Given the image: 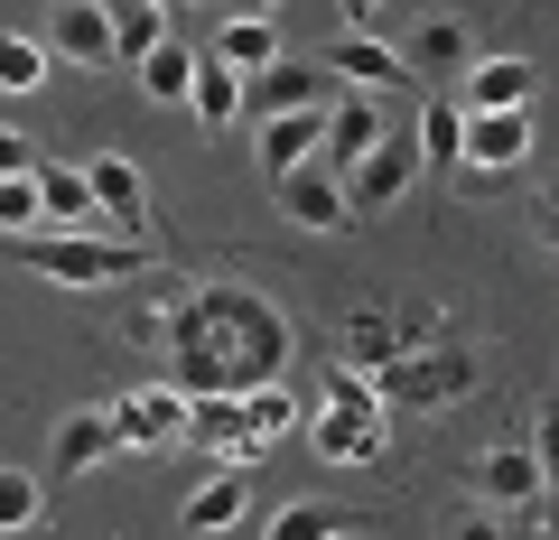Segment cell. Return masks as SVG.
<instances>
[{"instance_id":"cell-1","label":"cell","mask_w":559,"mask_h":540,"mask_svg":"<svg viewBox=\"0 0 559 540\" xmlns=\"http://www.w3.org/2000/svg\"><path fill=\"white\" fill-rule=\"evenodd\" d=\"M168 363H178V392L205 400V392H261V382H280V363H289V317H280L261 289L242 280H205L187 289L178 308H168Z\"/></svg>"},{"instance_id":"cell-2","label":"cell","mask_w":559,"mask_h":540,"mask_svg":"<svg viewBox=\"0 0 559 540\" xmlns=\"http://www.w3.org/2000/svg\"><path fill=\"white\" fill-rule=\"evenodd\" d=\"M10 261L38 271V280H57V289H121V280L150 271V242H112V233H20V242H10Z\"/></svg>"},{"instance_id":"cell-3","label":"cell","mask_w":559,"mask_h":540,"mask_svg":"<svg viewBox=\"0 0 559 540\" xmlns=\"http://www.w3.org/2000/svg\"><path fill=\"white\" fill-rule=\"evenodd\" d=\"M308 439H318V457H326V466H373V457H382V400H373V382L345 373V363H326Z\"/></svg>"},{"instance_id":"cell-4","label":"cell","mask_w":559,"mask_h":540,"mask_svg":"<svg viewBox=\"0 0 559 540\" xmlns=\"http://www.w3.org/2000/svg\"><path fill=\"white\" fill-rule=\"evenodd\" d=\"M476 392V355L466 345H429V355H392L373 373V400L382 410H457Z\"/></svg>"},{"instance_id":"cell-5","label":"cell","mask_w":559,"mask_h":540,"mask_svg":"<svg viewBox=\"0 0 559 540\" xmlns=\"http://www.w3.org/2000/svg\"><path fill=\"white\" fill-rule=\"evenodd\" d=\"M336 94H345V84L326 75L318 57H271L261 75H242V112H261V121H271V112H326Z\"/></svg>"},{"instance_id":"cell-6","label":"cell","mask_w":559,"mask_h":540,"mask_svg":"<svg viewBox=\"0 0 559 540\" xmlns=\"http://www.w3.org/2000/svg\"><path fill=\"white\" fill-rule=\"evenodd\" d=\"M84 196H94V215H103L112 242H150V187H140V168L121 159V149L84 159Z\"/></svg>"},{"instance_id":"cell-7","label":"cell","mask_w":559,"mask_h":540,"mask_svg":"<svg viewBox=\"0 0 559 540\" xmlns=\"http://www.w3.org/2000/svg\"><path fill=\"white\" fill-rule=\"evenodd\" d=\"M411 187H419V149L401 141V131H382V141L345 168V215H382V205H401Z\"/></svg>"},{"instance_id":"cell-8","label":"cell","mask_w":559,"mask_h":540,"mask_svg":"<svg viewBox=\"0 0 559 540\" xmlns=\"http://www.w3.org/2000/svg\"><path fill=\"white\" fill-rule=\"evenodd\" d=\"M532 94H540V65L532 57H476L457 84H448L457 112H532Z\"/></svg>"},{"instance_id":"cell-9","label":"cell","mask_w":559,"mask_h":540,"mask_svg":"<svg viewBox=\"0 0 559 540\" xmlns=\"http://www.w3.org/2000/svg\"><path fill=\"white\" fill-rule=\"evenodd\" d=\"M103 420H112V447H178L187 392H178V382H140V392H121Z\"/></svg>"},{"instance_id":"cell-10","label":"cell","mask_w":559,"mask_h":540,"mask_svg":"<svg viewBox=\"0 0 559 540\" xmlns=\"http://www.w3.org/2000/svg\"><path fill=\"white\" fill-rule=\"evenodd\" d=\"M326 75L345 84V94H401V84H411V65H401V47L392 38H373V28H345L336 47H326Z\"/></svg>"},{"instance_id":"cell-11","label":"cell","mask_w":559,"mask_h":540,"mask_svg":"<svg viewBox=\"0 0 559 540\" xmlns=\"http://www.w3.org/2000/svg\"><path fill=\"white\" fill-rule=\"evenodd\" d=\"M382 131H392V121H382L373 94H336V103H326V131H318V159H308V168H326V178L345 187V168H355Z\"/></svg>"},{"instance_id":"cell-12","label":"cell","mask_w":559,"mask_h":540,"mask_svg":"<svg viewBox=\"0 0 559 540\" xmlns=\"http://www.w3.org/2000/svg\"><path fill=\"white\" fill-rule=\"evenodd\" d=\"M540 447H485L476 457V513H532L540 503Z\"/></svg>"},{"instance_id":"cell-13","label":"cell","mask_w":559,"mask_h":540,"mask_svg":"<svg viewBox=\"0 0 559 540\" xmlns=\"http://www.w3.org/2000/svg\"><path fill=\"white\" fill-rule=\"evenodd\" d=\"M38 47H47V65H112V20H103V0H57Z\"/></svg>"},{"instance_id":"cell-14","label":"cell","mask_w":559,"mask_h":540,"mask_svg":"<svg viewBox=\"0 0 559 540\" xmlns=\"http://www.w3.org/2000/svg\"><path fill=\"white\" fill-rule=\"evenodd\" d=\"M401 65H411V84L448 94V84H457L466 65H476V47H466V20H439V10H429V20H419V38L401 47Z\"/></svg>"},{"instance_id":"cell-15","label":"cell","mask_w":559,"mask_h":540,"mask_svg":"<svg viewBox=\"0 0 559 540\" xmlns=\"http://www.w3.org/2000/svg\"><path fill=\"white\" fill-rule=\"evenodd\" d=\"M178 447H205L215 466H242V392H205V400H187Z\"/></svg>"},{"instance_id":"cell-16","label":"cell","mask_w":559,"mask_h":540,"mask_svg":"<svg viewBox=\"0 0 559 540\" xmlns=\"http://www.w3.org/2000/svg\"><path fill=\"white\" fill-rule=\"evenodd\" d=\"M271 187H280V215L308 224V233H345V224H355L345 215V187L326 178V168H289V178H271Z\"/></svg>"},{"instance_id":"cell-17","label":"cell","mask_w":559,"mask_h":540,"mask_svg":"<svg viewBox=\"0 0 559 540\" xmlns=\"http://www.w3.org/2000/svg\"><path fill=\"white\" fill-rule=\"evenodd\" d=\"M532 159V112H466V168H522Z\"/></svg>"},{"instance_id":"cell-18","label":"cell","mask_w":559,"mask_h":540,"mask_svg":"<svg viewBox=\"0 0 559 540\" xmlns=\"http://www.w3.org/2000/svg\"><path fill=\"white\" fill-rule=\"evenodd\" d=\"M242 503H252V466H215V476H205L197 494H187V513H178V521L205 540V531H234V521H242Z\"/></svg>"},{"instance_id":"cell-19","label":"cell","mask_w":559,"mask_h":540,"mask_svg":"<svg viewBox=\"0 0 559 540\" xmlns=\"http://www.w3.org/2000/svg\"><path fill=\"white\" fill-rule=\"evenodd\" d=\"M299 429V392H280V382H261V392H242V466L271 457L280 439Z\"/></svg>"},{"instance_id":"cell-20","label":"cell","mask_w":559,"mask_h":540,"mask_svg":"<svg viewBox=\"0 0 559 540\" xmlns=\"http://www.w3.org/2000/svg\"><path fill=\"white\" fill-rule=\"evenodd\" d=\"M205 57H215L224 75H261V65L289 57V47H280V28H271V20H224L215 38H205Z\"/></svg>"},{"instance_id":"cell-21","label":"cell","mask_w":559,"mask_h":540,"mask_svg":"<svg viewBox=\"0 0 559 540\" xmlns=\"http://www.w3.org/2000/svg\"><path fill=\"white\" fill-rule=\"evenodd\" d=\"M318 131H326V112H271V121H261V168H271V178L308 168V159H318Z\"/></svg>"},{"instance_id":"cell-22","label":"cell","mask_w":559,"mask_h":540,"mask_svg":"<svg viewBox=\"0 0 559 540\" xmlns=\"http://www.w3.org/2000/svg\"><path fill=\"white\" fill-rule=\"evenodd\" d=\"M419 168H466V112L448 94H419Z\"/></svg>"},{"instance_id":"cell-23","label":"cell","mask_w":559,"mask_h":540,"mask_svg":"<svg viewBox=\"0 0 559 540\" xmlns=\"http://www.w3.org/2000/svg\"><path fill=\"white\" fill-rule=\"evenodd\" d=\"M103 20H112V65H140L150 47L168 38V20L150 10V0H103Z\"/></svg>"},{"instance_id":"cell-24","label":"cell","mask_w":559,"mask_h":540,"mask_svg":"<svg viewBox=\"0 0 559 540\" xmlns=\"http://www.w3.org/2000/svg\"><path fill=\"white\" fill-rule=\"evenodd\" d=\"M112 457V420L103 410H75V420H57V476H84V466Z\"/></svg>"},{"instance_id":"cell-25","label":"cell","mask_w":559,"mask_h":540,"mask_svg":"<svg viewBox=\"0 0 559 540\" xmlns=\"http://www.w3.org/2000/svg\"><path fill=\"white\" fill-rule=\"evenodd\" d=\"M187 103L205 112V131H224V121H242V75H224L215 57H197V75H187Z\"/></svg>"},{"instance_id":"cell-26","label":"cell","mask_w":559,"mask_h":540,"mask_svg":"<svg viewBox=\"0 0 559 540\" xmlns=\"http://www.w3.org/2000/svg\"><path fill=\"white\" fill-rule=\"evenodd\" d=\"M187 75H197V47H187L178 28H168V38L150 47V57H140V84H150L159 103H187Z\"/></svg>"},{"instance_id":"cell-27","label":"cell","mask_w":559,"mask_h":540,"mask_svg":"<svg viewBox=\"0 0 559 540\" xmlns=\"http://www.w3.org/2000/svg\"><path fill=\"white\" fill-rule=\"evenodd\" d=\"M47 84V47L28 28H0V94H38Z\"/></svg>"},{"instance_id":"cell-28","label":"cell","mask_w":559,"mask_h":540,"mask_svg":"<svg viewBox=\"0 0 559 540\" xmlns=\"http://www.w3.org/2000/svg\"><path fill=\"white\" fill-rule=\"evenodd\" d=\"M392 355H401V345H392V317H355V326H345V355H336V363H345V373H364V382H373V373H382Z\"/></svg>"},{"instance_id":"cell-29","label":"cell","mask_w":559,"mask_h":540,"mask_svg":"<svg viewBox=\"0 0 559 540\" xmlns=\"http://www.w3.org/2000/svg\"><path fill=\"white\" fill-rule=\"evenodd\" d=\"M355 521L336 513V503H280V521H271V540H345Z\"/></svg>"},{"instance_id":"cell-30","label":"cell","mask_w":559,"mask_h":540,"mask_svg":"<svg viewBox=\"0 0 559 540\" xmlns=\"http://www.w3.org/2000/svg\"><path fill=\"white\" fill-rule=\"evenodd\" d=\"M38 513H47V484L28 466H0V531H28Z\"/></svg>"},{"instance_id":"cell-31","label":"cell","mask_w":559,"mask_h":540,"mask_svg":"<svg viewBox=\"0 0 559 540\" xmlns=\"http://www.w3.org/2000/svg\"><path fill=\"white\" fill-rule=\"evenodd\" d=\"M0 233H10V242L38 233V187H28V178H0Z\"/></svg>"},{"instance_id":"cell-32","label":"cell","mask_w":559,"mask_h":540,"mask_svg":"<svg viewBox=\"0 0 559 540\" xmlns=\"http://www.w3.org/2000/svg\"><path fill=\"white\" fill-rule=\"evenodd\" d=\"M38 159H47V149L28 141V131H10V121H0V178H38Z\"/></svg>"},{"instance_id":"cell-33","label":"cell","mask_w":559,"mask_h":540,"mask_svg":"<svg viewBox=\"0 0 559 540\" xmlns=\"http://www.w3.org/2000/svg\"><path fill=\"white\" fill-rule=\"evenodd\" d=\"M448 540H503V513H466V521H457Z\"/></svg>"},{"instance_id":"cell-34","label":"cell","mask_w":559,"mask_h":540,"mask_svg":"<svg viewBox=\"0 0 559 540\" xmlns=\"http://www.w3.org/2000/svg\"><path fill=\"white\" fill-rule=\"evenodd\" d=\"M224 20H280V0H215Z\"/></svg>"},{"instance_id":"cell-35","label":"cell","mask_w":559,"mask_h":540,"mask_svg":"<svg viewBox=\"0 0 559 540\" xmlns=\"http://www.w3.org/2000/svg\"><path fill=\"white\" fill-rule=\"evenodd\" d=\"M336 10H345V28H373L382 20V0H336Z\"/></svg>"},{"instance_id":"cell-36","label":"cell","mask_w":559,"mask_h":540,"mask_svg":"<svg viewBox=\"0 0 559 540\" xmlns=\"http://www.w3.org/2000/svg\"><path fill=\"white\" fill-rule=\"evenodd\" d=\"M150 10H159V20H178V10H187V0H150Z\"/></svg>"},{"instance_id":"cell-37","label":"cell","mask_w":559,"mask_h":540,"mask_svg":"<svg viewBox=\"0 0 559 540\" xmlns=\"http://www.w3.org/2000/svg\"><path fill=\"white\" fill-rule=\"evenodd\" d=\"M345 540H355V531H345Z\"/></svg>"}]
</instances>
